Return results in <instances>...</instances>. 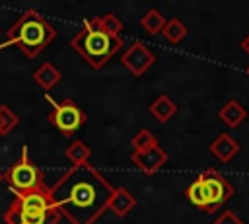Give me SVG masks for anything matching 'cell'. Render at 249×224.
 Listing matches in <instances>:
<instances>
[{"label":"cell","instance_id":"23","mask_svg":"<svg viewBox=\"0 0 249 224\" xmlns=\"http://www.w3.org/2000/svg\"><path fill=\"white\" fill-rule=\"evenodd\" d=\"M247 74H249V66H247Z\"/></svg>","mask_w":249,"mask_h":224},{"label":"cell","instance_id":"1","mask_svg":"<svg viewBox=\"0 0 249 224\" xmlns=\"http://www.w3.org/2000/svg\"><path fill=\"white\" fill-rule=\"evenodd\" d=\"M111 193L113 185L89 164L70 168L49 187L54 208L72 224H93L107 208Z\"/></svg>","mask_w":249,"mask_h":224},{"label":"cell","instance_id":"21","mask_svg":"<svg viewBox=\"0 0 249 224\" xmlns=\"http://www.w3.org/2000/svg\"><path fill=\"white\" fill-rule=\"evenodd\" d=\"M212 224H245L233 210H224L222 214H218V218Z\"/></svg>","mask_w":249,"mask_h":224},{"label":"cell","instance_id":"22","mask_svg":"<svg viewBox=\"0 0 249 224\" xmlns=\"http://www.w3.org/2000/svg\"><path fill=\"white\" fill-rule=\"evenodd\" d=\"M241 49H243V51H245V53L249 55V35H247V37H245V39L241 41Z\"/></svg>","mask_w":249,"mask_h":224},{"label":"cell","instance_id":"17","mask_svg":"<svg viewBox=\"0 0 249 224\" xmlns=\"http://www.w3.org/2000/svg\"><path fill=\"white\" fill-rule=\"evenodd\" d=\"M66 156H68V160H70L74 166H84V164H88V158H89V148H88L84 142L76 140V142H72V144L68 146Z\"/></svg>","mask_w":249,"mask_h":224},{"label":"cell","instance_id":"8","mask_svg":"<svg viewBox=\"0 0 249 224\" xmlns=\"http://www.w3.org/2000/svg\"><path fill=\"white\" fill-rule=\"evenodd\" d=\"M156 62V55L142 43V41H134L130 47H126V51L121 55V64L136 78H140L152 64Z\"/></svg>","mask_w":249,"mask_h":224},{"label":"cell","instance_id":"7","mask_svg":"<svg viewBox=\"0 0 249 224\" xmlns=\"http://www.w3.org/2000/svg\"><path fill=\"white\" fill-rule=\"evenodd\" d=\"M49 121L64 136H72L86 123V113L72 99H62L60 103H54V107L49 115Z\"/></svg>","mask_w":249,"mask_h":224},{"label":"cell","instance_id":"10","mask_svg":"<svg viewBox=\"0 0 249 224\" xmlns=\"http://www.w3.org/2000/svg\"><path fill=\"white\" fill-rule=\"evenodd\" d=\"M208 150H210V154H212L214 158H218V162L228 164V162H231V160L237 156V152H239V142H237L233 136H230L228 132H222V134H218V136L210 142Z\"/></svg>","mask_w":249,"mask_h":224},{"label":"cell","instance_id":"11","mask_svg":"<svg viewBox=\"0 0 249 224\" xmlns=\"http://www.w3.org/2000/svg\"><path fill=\"white\" fill-rule=\"evenodd\" d=\"M136 205V199L130 191H126L124 187H113V193H111V199L107 203V208H111L117 216H124L128 214Z\"/></svg>","mask_w":249,"mask_h":224},{"label":"cell","instance_id":"14","mask_svg":"<svg viewBox=\"0 0 249 224\" xmlns=\"http://www.w3.org/2000/svg\"><path fill=\"white\" fill-rule=\"evenodd\" d=\"M185 197L191 205H195L196 208L204 210L206 212V205H208V195H206V187H204V181H202V175L198 173L193 183L185 189Z\"/></svg>","mask_w":249,"mask_h":224},{"label":"cell","instance_id":"5","mask_svg":"<svg viewBox=\"0 0 249 224\" xmlns=\"http://www.w3.org/2000/svg\"><path fill=\"white\" fill-rule=\"evenodd\" d=\"M6 179L12 185L16 195H27V193L47 187L45 179H43V171L35 164L29 162V158L25 156V148H23V156L10 168Z\"/></svg>","mask_w":249,"mask_h":224},{"label":"cell","instance_id":"15","mask_svg":"<svg viewBox=\"0 0 249 224\" xmlns=\"http://www.w3.org/2000/svg\"><path fill=\"white\" fill-rule=\"evenodd\" d=\"M165 21H167V19H165V16H163L160 10H156V8L148 10V12L140 18V25H142V29H144L146 33H150V35L161 33V29H163Z\"/></svg>","mask_w":249,"mask_h":224},{"label":"cell","instance_id":"4","mask_svg":"<svg viewBox=\"0 0 249 224\" xmlns=\"http://www.w3.org/2000/svg\"><path fill=\"white\" fill-rule=\"evenodd\" d=\"M54 35V27L35 12H25L10 31L12 41H16V45L29 56L41 53Z\"/></svg>","mask_w":249,"mask_h":224},{"label":"cell","instance_id":"12","mask_svg":"<svg viewBox=\"0 0 249 224\" xmlns=\"http://www.w3.org/2000/svg\"><path fill=\"white\" fill-rule=\"evenodd\" d=\"M218 117H220L230 129H235V127H239V125L245 121L247 109H245L237 99H230V101H226V103L220 107Z\"/></svg>","mask_w":249,"mask_h":224},{"label":"cell","instance_id":"16","mask_svg":"<svg viewBox=\"0 0 249 224\" xmlns=\"http://www.w3.org/2000/svg\"><path fill=\"white\" fill-rule=\"evenodd\" d=\"M187 25L181 21V19H177V18H171V19H167L165 21V25H163V29H161V33H163V37L169 41V43H173V45H177L185 35H187Z\"/></svg>","mask_w":249,"mask_h":224},{"label":"cell","instance_id":"3","mask_svg":"<svg viewBox=\"0 0 249 224\" xmlns=\"http://www.w3.org/2000/svg\"><path fill=\"white\" fill-rule=\"evenodd\" d=\"M4 218L10 224H56L60 212L53 205L49 187H45L27 195H16Z\"/></svg>","mask_w":249,"mask_h":224},{"label":"cell","instance_id":"9","mask_svg":"<svg viewBox=\"0 0 249 224\" xmlns=\"http://www.w3.org/2000/svg\"><path fill=\"white\" fill-rule=\"evenodd\" d=\"M130 160L142 173L152 175L167 162V152L158 144V146H152V148H148L144 152H132Z\"/></svg>","mask_w":249,"mask_h":224},{"label":"cell","instance_id":"2","mask_svg":"<svg viewBox=\"0 0 249 224\" xmlns=\"http://www.w3.org/2000/svg\"><path fill=\"white\" fill-rule=\"evenodd\" d=\"M70 45L78 55L84 56V60L91 68H101L123 47V39L107 33L99 25V19L93 18V19H88L80 27V31L72 37Z\"/></svg>","mask_w":249,"mask_h":224},{"label":"cell","instance_id":"6","mask_svg":"<svg viewBox=\"0 0 249 224\" xmlns=\"http://www.w3.org/2000/svg\"><path fill=\"white\" fill-rule=\"evenodd\" d=\"M200 175H202V181H204V187H206V195H208L206 212L212 214L220 206H224L230 201V197H233L235 187L220 171H216L214 168H206Z\"/></svg>","mask_w":249,"mask_h":224},{"label":"cell","instance_id":"20","mask_svg":"<svg viewBox=\"0 0 249 224\" xmlns=\"http://www.w3.org/2000/svg\"><path fill=\"white\" fill-rule=\"evenodd\" d=\"M35 78H37V82H41L45 88H51V86H54V84L58 82L60 74H58V70H54L53 66H43V68L35 74Z\"/></svg>","mask_w":249,"mask_h":224},{"label":"cell","instance_id":"18","mask_svg":"<svg viewBox=\"0 0 249 224\" xmlns=\"http://www.w3.org/2000/svg\"><path fill=\"white\" fill-rule=\"evenodd\" d=\"M152 146H158V138L148 129H140L132 136V148H134V152H144V150H148Z\"/></svg>","mask_w":249,"mask_h":224},{"label":"cell","instance_id":"19","mask_svg":"<svg viewBox=\"0 0 249 224\" xmlns=\"http://www.w3.org/2000/svg\"><path fill=\"white\" fill-rule=\"evenodd\" d=\"M99 19V25L107 31V33H111V35H117L119 37V33H121V29H123V21L115 16V14H105V16H101V18H97Z\"/></svg>","mask_w":249,"mask_h":224},{"label":"cell","instance_id":"13","mask_svg":"<svg viewBox=\"0 0 249 224\" xmlns=\"http://www.w3.org/2000/svg\"><path fill=\"white\" fill-rule=\"evenodd\" d=\"M177 111H179L177 103H175L169 95H165V93L158 95V97L152 101V105H150L152 117H154L156 121H160V123H167L173 115H177Z\"/></svg>","mask_w":249,"mask_h":224}]
</instances>
